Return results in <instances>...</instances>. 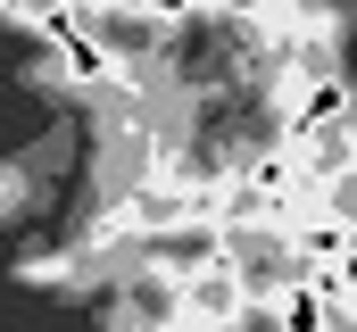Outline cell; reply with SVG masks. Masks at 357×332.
<instances>
[{"mask_svg":"<svg viewBox=\"0 0 357 332\" xmlns=\"http://www.w3.org/2000/svg\"><path fill=\"white\" fill-rule=\"evenodd\" d=\"M274 324H282V332H324V324H333V299H324L307 274H282V291H274Z\"/></svg>","mask_w":357,"mask_h":332,"instance_id":"obj_2","label":"cell"},{"mask_svg":"<svg viewBox=\"0 0 357 332\" xmlns=\"http://www.w3.org/2000/svg\"><path fill=\"white\" fill-rule=\"evenodd\" d=\"M42 33L59 42V67H67V83H84V91H108V83H116V50H108V33L91 25L84 8H59Z\"/></svg>","mask_w":357,"mask_h":332,"instance_id":"obj_1","label":"cell"}]
</instances>
